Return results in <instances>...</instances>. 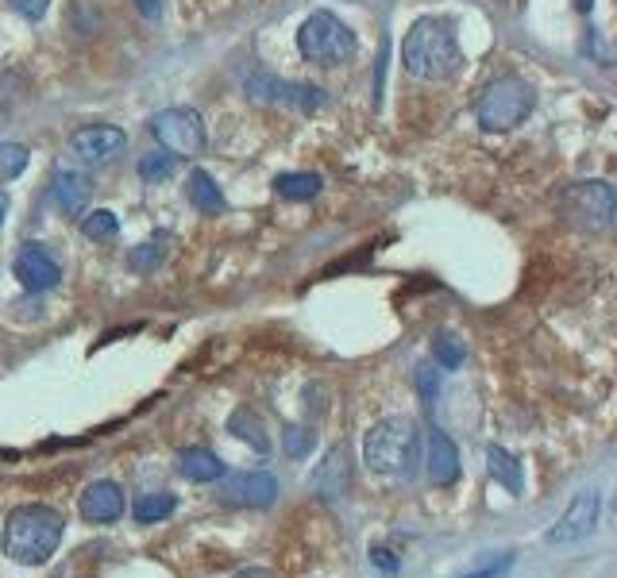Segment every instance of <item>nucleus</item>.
Here are the masks:
<instances>
[{
	"label": "nucleus",
	"instance_id": "nucleus-2",
	"mask_svg": "<svg viewBox=\"0 0 617 578\" xmlns=\"http://www.w3.org/2000/svg\"><path fill=\"white\" fill-rule=\"evenodd\" d=\"M62 536H67V517L54 506L43 501H28V506H16L4 517V556L20 567H43L47 559L59 551Z\"/></svg>",
	"mask_w": 617,
	"mask_h": 578
},
{
	"label": "nucleus",
	"instance_id": "nucleus-5",
	"mask_svg": "<svg viewBox=\"0 0 617 578\" xmlns=\"http://www.w3.org/2000/svg\"><path fill=\"white\" fill-rule=\"evenodd\" d=\"M355 31L347 28L340 16L332 12H313L305 16V23L297 28V51L316 67H340V62L355 59Z\"/></svg>",
	"mask_w": 617,
	"mask_h": 578
},
{
	"label": "nucleus",
	"instance_id": "nucleus-14",
	"mask_svg": "<svg viewBox=\"0 0 617 578\" xmlns=\"http://www.w3.org/2000/svg\"><path fill=\"white\" fill-rule=\"evenodd\" d=\"M347 486H352V459H347L344 447H332L328 455H324V463L316 467L313 475V490L321 494V498H344Z\"/></svg>",
	"mask_w": 617,
	"mask_h": 578
},
{
	"label": "nucleus",
	"instance_id": "nucleus-29",
	"mask_svg": "<svg viewBox=\"0 0 617 578\" xmlns=\"http://www.w3.org/2000/svg\"><path fill=\"white\" fill-rule=\"evenodd\" d=\"M509 567H514V556L506 551L498 564H486V567H478V571H471V575H463V578H506Z\"/></svg>",
	"mask_w": 617,
	"mask_h": 578
},
{
	"label": "nucleus",
	"instance_id": "nucleus-25",
	"mask_svg": "<svg viewBox=\"0 0 617 578\" xmlns=\"http://www.w3.org/2000/svg\"><path fill=\"white\" fill-rule=\"evenodd\" d=\"M463 355H467V347H463V339H456L452 332H441V336L433 339V359L441 363L444 371L463 366Z\"/></svg>",
	"mask_w": 617,
	"mask_h": 578
},
{
	"label": "nucleus",
	"instance_id": "nucleus-18",
	"mask_svg": "<svg viewBox=\"0 0 617 578\" xmlns=\"http://www.w3.org/2000/svg\"><path fill=\"white\" fill-rule=\"evenodd\" d=\"M486 470H490L494 483H502L509 494H522L525 490L522 463H517V455H509L506 447H490V452H486Z\"/></svg>",
	"mask_w": 617,
	"mask_h": 578
},
{
	"label": "nucleus",
	"instance_id": "nucleus-16",
	"mask_svg": "<svg viewBox=\"0 0 617 578\" xmlns=\"http://www.w3.org/2000/svg\"><path fill=\"white\" fill-rule=\"evenodd\" d=\"M178 475L190 483H216L224 478V459L209 447H182L178 452Z\"/></svg>",
	"mask_w": 617,
	"mask_h": 578
},
{
	"label": "nucleus",
	"instance_id": "nucleus-35",
	"mask_svg": "<svg viewBox=\"0 0 617 578\" xmlns=\"http://www.w3.org/2000/svg\"><path fill=\"white\" fill-rule=\"evenodd\" d=\"M54 578H62V575H54Z\"/></svg>",
	"mask_w": 617,
	"mask_h": 578
},
{
	"label": "nucleus",
	"instance_id": "nucleus-20",
	"mask_svg": "<svg viewBox=\"0 0 617 578\" xmlns=\"http://www.w3.org/2000/svg\"><path fill=\"white\" fill-rule=\"evenodd\" d=\"M324 178L321 174H308V170H290V174L274 178V193L286 201H313L321 193Z\"/></svg>",
	"mask_w": 617,
	"mask_h": 578
},
{
	"label": "nucleus",
	"instance_id": "nucleus-30",
	"mask_svg": "<svg viewBox=\"0 0 617 578\" xmlns=\"http://www.w3.org/2000/svg\"><path fill=\"white\" fill-rule=\"evenodd\" d=\"M417 389H421V397H425V405H433L436 389H441V382H436L433 366H421V371H417Z\"/></svg>",
	"mask_w": 617,
	"mask_h": 578
},
{
	"label": "nucleus",
	"instance_id": "nucleus-12",
	"mask_svg": "<svg viewBox=\"0 0 617 578\" xmlns=\"http://www.w3.org/2000/svg\"><path fill=\"white\" fill-rule=\"evenodd\" d=\"M425 470H428V483L441 486V490H448V486L459 483V447H456V439H452L448 433H441V428L428 433Z\"/></svg>",
	"mask_w": 617,
	"mask_h": 578
},
{
	"label": "nucleus",
	"instance_id": "nucleus-24",
	"mask_svg": "<svg viewBox=\"0 0 617 578\" xmlns=\"http://www.w3.org/2000/svg\"><path fill=\"white\" fill-rule=\"evenodd\" d=\"M162 258H166V235H159V240H151V243H140V247L128 255V266H132L135 274H151Z\"/></svg>",
	"mask_w": 617,
	"mask_h": 578
},
{
	"label": "nucleus",
	"instance_id": "nucleus-8",
	"mask_svg": "<svg viewBox=\"0 0 617 578\" xmlns=\"http://www.w3.org/2000/svg\"><path fill=\"white\" fill-rule=\"evenodd\" d=\"M598 513H603V498H598L595 490L575 494V501L564 509V517H559L556 525L548 528V536H544V540L556 544V548H567V544L587 540V536L595 533V525H598Z\"/></svg>",
	"mask_w": 617,
	"mask_h": 578
},
{
	"label": "nucleus",
	"instance_id": "nucleus-22",
	"mask_svg": "<svg viewBox=\"0 0 617 578\" xmlns=\"http://www.w3.org/2000/svg\"><path fill=\"white\" fill-rule=\"evenodd\" d=\"M174 509H178V498H174V494H148V498L135 501L132 517L140 520V525H159V520H166Z\"/></svg>",
	"mask_w": 617,
	"mask_h": 578
},
{
	"label": "nucleus",
	"instance_id": "nucleus-1",
	"mask_svg": "<svg viewBox=\"0 0 617 578\" xmlns=\"http://www.w3.org/2000/svg\"><path fill=\"white\" fill-rule=\"evenodd\" d=\"M402 67L417 81H448L463 70L459 31L444 16H425L402 39Z\"/></svg>",
	"mask_w": 617,
	"mask_h": 578
},
{
	"label": "nucleus",
	"instance_id": "nucleus-31",
	"mask_svg": "<svg viewBox=\"0 0 617 578\" xmlns=\"http://www.w3.org/2000/svg\"><path fill=\"white\" fill-rule=\"evenodd\" d=\"M162 8H166V0H135V12L143 20H162Z\"/></svg>",
	"mask_w": 617,
	"mask_h": 578
},
{
	"label": "nucleus",
	"instance_id": "nucleus-21",
	"mask_svg": "<svg viewBox=\"0 0 617 578\" xmlns=\"http://www.w3.org/2000/svg\"><path fill=\"white\" fill-rule=\"evenodd\" d=\"M120 232V220L117 213H109V209H93V213H81V235L93 243H104V240H117Z\"/></svg>",
	"mask_w": 617,
	"mask_h": 578
},
{
	"label": "nucleus",
	"instance_id": "nucleus-11",
	"mask_svg": "<svg viewBox=\"0 0 617 578\" xmlns=\"http://www.w3.org/2000/svg\"><path fill=\"white\" fill-rule=\"evenodd\" d=\"M12 274H16V282H20L23 290H31V293H47V290H54L62 282V266L54 263V258L47 255L39 243H28V247L16 255Z\"/></svg>",
	"mask_w": 617,
	"mask_h": 578
},
{
	"label": "nucleus",
	"instance_id": "nucleus-23",
	"mask_svg": "<svg viewBox=\"0 0 617 578\" xmlns=\"http://www.w3.org/2000/svg\"><path fill=\"white\" fill-rule=\"evenodd\" d=\"M174 166H178V159L170 151H151V154H143L140 159V178L148 185H159L174 174Z\"/></svg>",
	"mask_w": 617,
	"mask_h": 578
},
{
	"label": "nucleus",
	"instance_id": "nucleus-19",
	"mask_svg": "<svg viewBox=\"0 0 617 578\" xmlns=\"http://www.w3.org/2000/svg\"><path fill=\"white\" fill-rule=\"evenodd\" d=\"M229 433H232L235 439H243L247 447H255L259 455L271 452V436H266V428H263V420H259V413L235 409L232 417H229Z\"/></svg>",
	"mask_w": 617,
	"mask_h": 578
},
{
	"label": "nucleus",
	"instance_id": "nucleus-9",
	"mask_svg": "<svg viewBox=\"0 0 617 578\" xmlns=\"http://www.w3.org/2000/svg\"><path fill=\"white\" fill-rule=\"evenodd\" d=\"M128 146V135L112 124H81L70 135V151L78 154L85 166H109L112 159H120Z\"/></svg>",
	"mask_w": 617,
	"mask_h": 578
},
{
	"label": "nucleus",
	"instance_id": "nucleus-32",
	"mask_svg": "<svg viewBox=\"0 0 617 578\" xmlns=\"http://www.w3.org/2000/svg\"><path fill=\"white\" fill-rule=\"evenodd\" d=\"M371 559H375V564L383 567L386 575H394V571H397V564H394V559H390V551H386V548H375V551H371Z\"/></svg>",
	"mask_w": 617,
	"mask_h": 578
},
{
	"label": "nucleus",
	"instance_id": "nucleus-33",
	"mask_svg": "<svg viewBox=\"0 0 617 578\" xmlns=\"http://www.w3.org/2000/svg\"><path fill=\"white\" fill-rule=\"evenodd\" d=\"M235 578H279L274 571H266V567H247V571H240Z\"/></svg>",
	"mask_w": 617,
	"mask_h": 578
},
{
	"label": "nucleus",
	"instance_id": "nucleus-6",
	"mask_svg": "<svg viewBox=\"0 0 617 578\" xmlns=\"http://www.w3.org/2000/svg\"><path fill=\"white\" fill-rule=\"evenodd\" d=\"M559 209L583 232H610L617 216V193L606 178H587V182L567 185Z\"/></svg>",
	"mask_w": 617,
	"mask_h": 578
},
{
	"label": "nucleus",
	"instance_id": "nucleus-27",
	"mask_svg": "<svg viewBox=\"0 0 617 578\" xmlns=\"http://www.w3.org/2000/svg\"><path fill=\"white\" fill-rule=\"evenodd\" d=\"M316 447V433L313 428H297V425H290L286 433H282V452L290 455V459H305L308 452Z\"/></svg>",
	"mask_w": 617,
	"mask_h": 578
},
{
	"label": "nucleus",
	"instance_id": "nucleus-34",
	"mask_svg": "<svg viewBox=\"0 0 617 578\" xmlns=\"http://www.w3.org/2000/svg\"><path fill=\"white\" fill-rule=\"evenodd\" d=\"M4 213H8V193L0 190V224H4Z\"/></svg>",
	"mask_w": 617,
	"mask_h": 578
},
{
	"label": "nucleus",
	"instance_id": "nucleus-17",
	"mask_svg": "<svg viewBox=\"0 0 617 578\" xmlns=\"http://www.w3.org/2000/svg\"><path fill=\"white\" fill-rule=\"evenodd\" d=\"M54 201H59V209L67 216H81L89 201V182L81 174H74V170H62V174L54 178Z\"/></svg>",
	"mask_w": 617,
	"mask_h": 578
},
{
	"label": "nucleus",
	"instance_id": "nucleus-4",
	"mask_svg": "<svg viewBox=\"0 0 617 578\" xmlns=\"http://www.w3.org/2000/svg\"><path fill=\"white\" fill-rule=\"evenodd\" d=\"M537 109V89L533 81L517 78V73H502L483 89L475 104V120L483 132H514L517 124H525V116Z\"/></svg>",
	"mask_w": 617,
	"mask_h": 578
},
{
	"label": "nucleus",
	"instance_id": "nucleus-28",
	"mask_svg": "<svg viewBox=\"0 0 617 578\" xmlns=\"http://www.w3.org/2000/svg\"><path fill=\"white\" fill-rule=\"evenodd\" d=\"M8 4L16 8V12L23 16V20H31V23H39L47 16V8H51V0H8Z\"/></svg>",
	"mask_w": 617,
	"mask_h": 578
},
{
	"label": "nucleus",
	"instance_id": "nucleus-26",
	"mask_svg": "<svg viewBox=\"0 0 617 578\" xmlns=\"http://www.w3.org/2000/svg\"><path fill=\"white\" fill-rule=\"evenodd\" d=\"M28 170V146L23 143H0V182H12Z\"/></svg>",
	"mask_w": 617,
	"mask_h": 578
},
{
	"label": "nucleus",
	"instance_id": "nucleus-13",
	"mask_svg": "<svg viewBox=\"0 0 617 578\" xmlns=\"http://www.w3.org/2000/svg\"><path fill=\"white\" fill-rule=\"evenodd\" d=\"M81 517L89 520V525H112V520L124 517V490H120L117 483H93L85 486V494H81Z\"/></svg>",
	"mask_w": 617,
	"mask_h": 578
},
{
	"label": "nucleus",
	"instance_id": "nucleus-7",
	"mask_svg": "<svg viewBox=\"0 0 617 578\" xmlns=\"http://www.w3.org/2000/svg\"><path fill=\"white\" fill-rule=\"evenodd\" d=\"M151 135L154 143L162 146V151H170L178 159V154H185V159H193V154L205 151V120H201L198 109H162L151 116Z\"/></svg>",
	"mask_w": 617,
	"mask_h": 578
},
{
	"label": "nucleus",
	"instance_id": "nucleus-15",
	"mask_svg": "<svg viewBox=\"0 0 617 578\" xmlns=\"http://www.w3.org/2000/svg\"><path fill=\"white\" fill-rule=\"evenodd\" d=\"M185 201H190V205L198 209L201 216H221L224 209H229L221 185L213 182V174H209V170H193V174L185 178Z\"/></svg>",
	"mask_w": 617,
	"mask_h": 578
},
{
	"label": "nucleus",
	"instance_id": "nucleus-10",
	"mask_svg": "<svg viewBox=\"0 0 617 578\" xmlns=\"http://www.w3.org/2000/svg\"><path fill=\"white\" fill-rule=\"evenodd\" d=\"M221 498L229 506L240 509H266L279 498V478L266 475V470H243V475H229L221 486Z\"/></svg>",
	"mask_w": 617,
	"mask_h": 578
},
{
	"label": "nucleus",
	"instance_id": "nucleus-3",
	"mask_svg": "<svg viewBox=\"0 0 617 578\" xmlns=\"http://www.w3.org/2000/svg\"><path fill=\"white\" fill-rule=\"evenodd\" d=\"M417 425L409 417H386L363 436V459L378 475H413L417 467Z\"/></svg>",
	"mask_w": 617,
	"mask_h": 578
}]
</instances>
